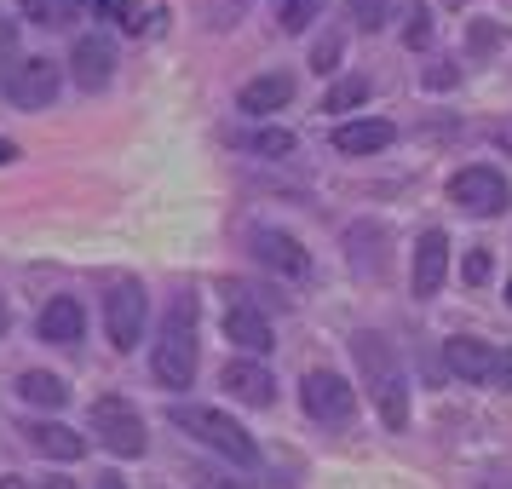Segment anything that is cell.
<instances>
[{
    "mask_svg": "<svg viewBox=\"0 0 512 489\" xmlns=\"http://www.w3.org/2000/svg\"><path fill=\"white\" fill-rule=\"evenodd\" d=\"M351 357H357V374H363V392H369L380 426L386 432H409V409L415 403H409V374H403V357L392 351V340L363 328V334H351Z\"/></svg>",
    "mask_w": 512,
    "mask_h": 489,
    "instance_id": "obj_1",
    "label": "cell"
},
{
    "mask_svg": "<svg viewBox=\"0 0 512 489\" xmlns=\"http://www.w3.org/2000/svg\"><path fill=\"white\" fill-rule=\"evenodd\" d=\"M202 363V340H196V294H179L167 305L162 328H156V346H150V374L167 392H190Z\"/></svg>",
    "mask_w": 512,
    "mask_h": 489,
    "instance_id": "obj_2",
    "label": "cell"
},
{
    "mask_svg": "<svg viewBox=\"0 0 512 489\" xmlns=\"http://www.w3.org/2000/svg\"><path fill=\"white\" fill-rule=\"evenodd\" d=\"M167 420H173L185 438H196L202 449H213L225 466H242V472H248V466H259V443L248 438V426H242V420H231L225 409H213V403H173V409H167Z\"/></svg>",
    "mask_w": 512,
    "mask_h": 489,
    "instance_id": "obj_3",
    "label": "cell"
},
{
    "mask_svg": "<svg viewBox=\"0 0 512 489\" xmlns=\"http://www.w3.org/2000/svg\"><path fill=\"white\" fill-rule=\"evenodd\" d=\"M93 438L110 449V455H121V461H139L144 449H150V432H144V415L127 403V397H98L93 403Z\"/></svg>",
    "mask_w": 512,
    "mask_h": 489,
    "instance_id": "obj_4",
    "label": "cell"
},
{
    "mask_svg": "<svg viewBox=\"0 0 512 489\" xmlns=\"http://www.w3.org/2000/svg\"><path fill=\"white\" fill-rule=\"evenodd\" d=\"M449 202H455L461 213H472V219H495V213L512 202V185H507L501 167L472 162V167H461V173L449 179Z\"/></svg>",
    "mask_w": 512,
    "mask_h": 489,
    "instance_id": "obj_5",
    "label": "cell"
},
{
    "mask_svg": "<svg viewBox=\"0 0 512 489\" xmlns=\"http://www.w3.org/2000/svg\"><path fill=\"white\" fill-rule=\"evenodd\" d=\"M144 323H150V294H144V282H133V277L110 282V294H104V334H110V346L133 351L144 340Z\"/></svg>",
    "mask_w": 512,
    "mask_h": 489,
    "instance_id": "obj_6",
    "label": "cell"
},
{
    "mask_svg": "<svg viewBox=\"0 0 512 489\" xmlns=\"http://www.w3.org/2000/svg\"><path fill=\"white\" fill-rule=\"evenodd\" d=\"M300 403L317 426H351V415H357V386L334 369H311L300 386Z\"/></svg>",
    "mask_w": 512,
    "mask_h": 489,
    "instance_id": "obj_7",
    "label": "cell"
},
{
    "mask_svg": "<svg viewBox=\"0 0 512 489\" xmlns=\"http://www.w3.org/2000/svg\"><path fill=\"white\" fill-rule=\"evenodd\" d=\"M64 93V70L52 64V58H18L12 70H6V98H12V110H52Z\"/></svg>",
    "mask_w": 512,
    "mask_h": 489,
    "instance_id": "obj_8",
    "label": "cell"
},
{
    "mask_svg": "<svg viewBox=\"0 0 512 489\" xmlns=\"http://www.w3.org/2000/svg\"><path fill=\"white\" fill-rule=\"evenodd\" d=\"M248 254L271 271V277H311V254H305L300 236L277 231V225H254L248 231Z\"/></svg>",
    "mask_w": 512,
    "mask_h": 489,
    "instance_id": "obj_9",
    "label": "cell"
},
{
    "mask_svg": "<svg viewBox=\"0 0 512 489\" xmlns=\"http://www.w3.org/2000/svg\"><path fill=\"white\" fill-rule=\"evenodd\" d=\"M70 75L81 93H104L116 81V41L110 35H81L70 47Z\"/></svg>",
    "mask_w": 512,
    "mask_h": 489,
    "instance_id": "obj_10",
    "label": "cell"
},
{
    "mask_svg": "<svg viewBox=\"0 0 512 489\" xmlns=\"http://www.w3.org/2000/svg\"><path fill=\"white\" fill-rule=\"evenodd\" d=\"M219 386H225V397L248 403V409H271L277 403V380H271V369L259 357H231L225 374H219Z\"/></svg>",
    "mask_w": 512,
    "mask_h": 489,
    "instance_id": "obj_11",
    "label": "cell"
},
{
    "mask_svg": "<svg viewBox=\"0 0 512 489\" xmlns=\"http://www.w3.org/2000/svg\"><path fill=\"white\" fill-rule=\"evenodd\" d=\"M288 104H294V75L288 70H265L254 81H242V93H236L242 116H271V110H288Z\"/></svg>",
    "mask_w": 512,
    "mask_h": 489,
    "instance_id": "obj_12",
    "label": "cell"
},
{
    "mask_svg": "<svg viewBox=\"0 0 512 489\" xmlns=\"http://www.w3.org/2000/svg\"><path fill=\"white\" fill-rule=\"evenodd\" d=\"M449 277V236L443 231H426L415 242V271H409V288H415V300H432Z\"/></svg>",
    "mask_w": 512,
    "mask_h": 489,
    "instance_id": "obj_13",
    "label": "cell"
},
{
    "mask_svg": "<svg viewBox=\"0 0 512 489\" xmlns=\"http://www.w3.org/2000/svg\"><path fill=\"white\" fill-rule=\"evenodd\" d=\"M35 328H41V340H47V346H75V340L87 334V311H81L75 294H52V300L41 305Z\"/></svg>",
    "mask_w": 512,
    "mask_h": 489,
    "instance_id": "obj_14",
    "label": "cell"
},
{
    "mask_svg": "<svg viewBox=\"0 0 512 489\" xmlns=\"http://www.w3.org/2000/svg\"><path fill=\"white\" fill-rule=\"evenodd\" d=\"M225 340H231L242 357H265V351L277 346L271 317H265V311H254V305H231V311H225Z\"/></svg>",
    "mask_w": 512,
    "mask_h": 489,
    "instance_id": "obj_15",
    "label": "cell"
},
{
    "mask_svg": "<svg viewBox=\"0 0 512 489\" xmlns=\"http://www.w3.org/2000/svg\"><path fill=\"white\" fill-rule=\"evenodd\" d=\"M24 438L35 455H47V461H81L87 455V432H75L64 420H29Z\"/></svg>",
    "mask_w": 512,
    "mask_h": 489,
    "instance_id": "obj_16",
    "label": "cell"
},
{
    "mask_svg": "<svg viewBox=\"0 0 512 489\" xmlns=\"http://www.w3.org/2000/svg\"><path fill=\"white\" fill-rule=\"evenodd\" d=\"M386 242H392V231H386L380 219H357V225L346 231L351 265H357L363 277H380V271H386V259H392V254H386Z\"/></svg>",
    "mask_w": 512,
    "mask_h": 489,
    "instance_id": "obj_17",
    "label": "cell"
},
{
    "mask_svg": "<svg viewBox=\"0 0 512 489\" xmlns=\"http://www.w3.org/2000/svg\"><path fill=\"white\" fill-rule=\"evenodd\" d=\"M443 363H449V374H455V380H466V386H489L495 346H489V340H472V334H461V340H449V346H443Z\"/></svg>",
    "mask_w": 512,
    "mask_h": 489,
    "instance_id": "obj_18",
    "label": "cell"
},
{
    "mask_svg": "<svg viewBox=\"0 0 512 489\" xmlns=\"http://www.w3.org/2000/svg\"><path fill=\"white\" fill-rule=\"evenodd\" d=\"M392 144H397V127L380 121V116L346 121V127L334 133V150H340V156H380V150H392Z\"/></svg>",
    "mask_w": 512,
    "mask_h": 489,
    "instance_id": "obj_19",
    "label": "cell"
},
{
    "mask_svg": "<svg viewBox=\"0 0 512 489\" xmlns=\"http://www.w3.org/2000/svg\"><path fill=\"white\" fill-rule=\"evenodd\" d=\"M18 397L35 403V409H64V403H70V386H64L52 369H24L18 374Z\"/></svg>",
    "mask_w": 512,
    "mask_h": 489,
    "instance_id": "obj_20",
    "label": "cell"
},
{
    "mask_svg": "<svg viewBox=\"0 0 512 489\" xmlns=\"http://www.w3.org/2000/svg\"><path fill=\"white\" fill-rule=\"evenodd\" d=\"M231 150H248V156H271V162H277V156H288V150H294V133H288V127H248V133H231Z\"/></svg>",
    "mask_w": 512,
    "mask_h": 489,
    "instance_id": "obj_21",
    "label": "cell"
},
{
    "mask_svg": "<svg viewBox=\"0 0 512 489\" xmlns=\"http://www.w3.org/2000/svg\"><path fill=\"white\" fill-rule=\"evenodd\" d=\"M369 93H374V81H369V75H340V81H334V87L323 93V110H328V116L363 110V104H369Z\"/></svg>",
    "mask_w": 512,
    "mask_h": 489,
    "instance_id": "obj_22",
    "label": "cell"
},
{
    "mask_svg": "<svg viewBox=\"0 0 512 489\" xmlns=\"http://www.w3.org/2000/svg\"><path fill=\"white\" fill-rule=\"evenodd\" d=\"M323 6H328V0H271V12H277L282 35H305V29L323 18Z\"/></svg>",
    "mask_w": 512,
    "mask_h": 489,
    "instance_id": "obj_23",
    "label": "cell"
},
{
    "mask_svg": "<svg viewBox=\"0 0 512 489\" xmlns=\"http://www.w3.org/2000/svg\"><path fill=\"white\" fill-rule=\"evenodd\" d=\"M403 47L426 52L432 47V6L426 0H409V24H403Z\"/></svg>",
    "mask_w": 512,
    "mask_h": 489,
    "instance_id": "obj_24",
    "label": "cell"
},
{
    "mask_svg": "<svg viewBox=\"0 0 512 489\" xmlns=\"http://www.w3.org/2000/svg\"><path fill=\"white\" fill-rule=\"evenodd\" d=\"M340 52H346V35H340V29H323V35H317V47H311V70L334 75V70H340Z\"/></svg>",
    "mask_w": 512,
    "mask_h": 489,
    "instance_id": "obj_25",
    "label": "cell"
},
{
    "mask_svg": "<svg viewBox=\"0 0 512 489\" xmlns=\"http://www.w3.org/2000/svg\"><path fill=\"white\" fill-rule=\"evenodd\" d=\"M24 18L29 24H41V29H58V24H70L75 18V6L70 0H24Z\"/></svg>",
    "mask_w": 512,
    "mask_h": 489,
    "instance_id": "obj_26",
    "label": "cell"
},
{
    "mask_svg": "<svg viewBox=\"0 0 512 489\" xmlns=\"http://www.w3.org/2000/svg\"><path fill=\"white\" fill-rule=\"evenodd\" d=\"M392 6H397V0H351V18H357V29H363V35H374V29H386Z\"/></svg>",
    "mask_w": 512,
    "mask_h": 489,
    "instance_id": "obj_27",
    "label": "cell"
},
{
    "mask_svg": "<svg viewBox=\"0 0 512 489\" xmlns=\"http://www.w3.org/2000/svg\"><path fill=\"white\" fill-rule=\"evenodd\" d=\"M190 484L196 489H254V484H242V478H231L225 466H190Z\"/></svg>",
    "mask_w": 512,
    "mask_h": 489,
    "instance_id": "obj_28",
    "label": "cell"
},
{
    "mask_svg": "<svg viewBox=\"0 0 512 489\" xmlns=\"http://www.w3.org/2000/svg\"><path fill=\"white\" fill-rule=\"evenodd\" d=\"M461 277L472 282V288H484V282L495 277V259H489V248H472V254L461 259Z\"/></svg>",
    "mask_w": 512,
    "mask_h": 489,
    "instance_id": "obj_29",
    "label": "cell"
},
{
    "mask_svg": "<svg viewBox=\"0 0 512 489\" xmlns=\"http://www.w3.org/2000/svg\"><path fill=\"white\" fill-rule=\"evenodd\" d=\"M489 386H501V392H512V346L495 351V369H489Z\"/></svg>",
    "mask_w": 512,
    "mask_h": 489,
    "instance_id": "obj_30",
    "label": "cell"
},
{
    "mask_svg": "<svg viewBox=\"0 0 512 489\" xmlns=\"http://www.w3.org/2000/svg\"><path fill=\"white\" fill-rule=\"evenodd\" d=\"M495 47V24H472V52Z\"/></svg>",
    "mask_w": 512,
    "mask_h": 489,
    "instance_id": "obj_31",
    "label": "cell"
},
{
    "mask_svg": "<svg viewBox=\"0 0 512 489\" xmlns=\"http://www.w3.org/2000/svg\"><path fill=\"white\" fill-rule=\"evenodd\" d=\"M12 41H18V29H12V24H0V58L12 52Z\"/></svg>",
    "mask_w": 512,
    "mask_h": 489,
    "instance_id": "obj_32",
    "label": "cell"
},
{
    "mask_svg": "<svg viewBox=\"0 0 512 489\" xmlns=\"http://www.w3.org/2000/svg\"><path fill=\"white\" fill-rule=\"evenodd\" d=\"M6 162H18V144H6V139H0V167H6Z\"/></svg>",
    "mask_w": 512,
    "mask_h": 489,
    "instance_id": "obj_33",
    "label": "cell"
},
{
    "mask_svg": "<svg viewBox=\"0 0 512 489\" xmlns=\"http://www.w3.org/2000/svg\"><path fill=\"white\" fill-rule=\"evenodd\" d=\"M93 489H127V484H121L116 472H104V478H98V484H93Z\"/></svg>",
    "mask_w": 512,
    "mask_h": 489,
    "instance_id": "obj_34",
    "label": "cell"
},
{
    "mask_svg": "<svg viewBox=\"0 0 512 489\" xmlns=\"http://www.w3.org/2000/svg\"><path fill=\"white\" fill-rule=\"evenodd\" d=\"M35 489H75V484H70V478H41Z\"/></svg>",
    "mask_w": 512,
    "mask_h": 489,
    "instance_id": "obj_35",
    "label": "cell"
},
{
    "mask_svg": "<svg viewBox=\"0 0 512 489\" xmlns=\"http://www.w3.org/2000/svg\"><path fill=\"white\" fill-rule=\"evenodd\" d=\"M478 489H512V484H501V478H484V484H478Z\"/></svg>",
    "mask_w": 512,
    "mask_h": 489,
    "instance_id": "obj_36",
    "label": "cell"
},
{
    "mask_svg": "<svg viewBox=\"0 0 512 489\" xmlns=\"http://www.w3.org/2000/svg\"><path fill=\"white\" fill-rule=\"evenodd\" d=\"M507 305H512V277H507Z\"/></svg>",
    "mask_w": 512,
    "mask_h": 489,
    "instance_id": "obj_37",
    "label": "cell"
}]
</instances>
